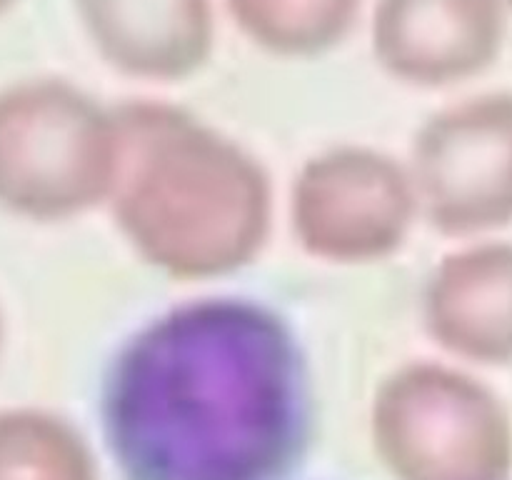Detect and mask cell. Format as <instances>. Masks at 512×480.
Segmentation results:
<instances>
[{
	"label": "cell",
	"mask_w": 512,
	"mask_h": 480,
	"mask_svg": "<svg viewBox=\"0 0 512 480\" xmlns=\"http://www.w3.org/2000/svg\"><path fill=\"white\" fill-rule=\"evenodd\" d=\"M98 410L125 480H283L308 448L310 363L273 305L188 300L120 343Z\"/></svg>",
	"instance_id": "obj_1"
},
{
	"label": "cell",
	"mask_w": 512,
	"mask_h": 480,
	"mask_svg": "<svg viewBox=\"0 0 512 480\" xmlns=\"http://www.w3.org/2000/svg\"><path fill=\"white\" fill-rule=\"evenodd\" d=\"M500 33L495 0H388L383 40L405 63H480L493 53Z\"/></svg>",
	"instance_id": "obj_2"
}]
</instances>
